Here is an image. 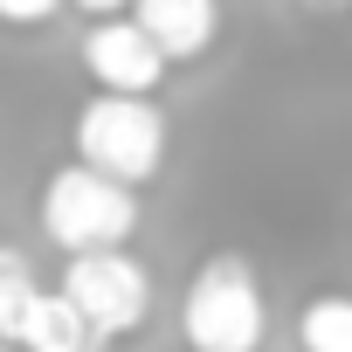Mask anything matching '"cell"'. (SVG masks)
<instances>
[{
  "label": "cell",
  "mask_w": 352,
  "mask_h": 352,
  "mask_svg": "<svg viewBox=\"0 0 352 352\" xmlns=\"http://www.w3.org/2000/svg\"><path fill=\"white\" fill-rule=\"evenodd\" d=\"M69 8H83L90 21H104V14H131V0H69Z\"/></svg>",
  "instance_id": "cell-11"
},
{
  "label": "cell",
  "mask_w": 352,
  "mask_h": 352,
  "mask_svg": "<svg viewBox=\"0 0 352 352\" xmlns=\"http://www.w3.org/2000/svg\"><path fill=\"white\" fill-rule=\"evenodd\" d=\"M180 338L187 352H263L270 338V297L242 256H208L180 297Z\"/></svg>",
  "instance_id": "cell-2"
},
{
  "label": "cell",
  "mask_w": 352,
  "mask_h": 352,
  "mask_svg": "<svg viewBox=\"0 0 352 352\" xmlns=\"http://www.w3.org/2000/svg\"><path fill=\"white\" fill-rule=\"evenodd\" d=\"M297 345L304 352H352V297L324 290L297 311Z\"/></svg>",
  "instance_id": "cell-8"
},
{
  "label": "cell",
  "mask_w": 352,
  "mask_h": 352,
  "mask_svg": "<svg viewBox=\"0 0 352 352\" xmlns=\"http://www.w3.org/2000/svg\"><path fill=\"white\" fill-rule=\"evenodd\" d=\"M83 69H90L97 90L152 97V90L166 83L173 56L152 42V28H145L138 14H104V21H90V35H83Z\"/></svg>",
  "instance_id": "cell-5"
},
{
  "label": "cell",
  "mask_w": 352,
  "mask_h": 352,
  "mask_svg": "<svg viewBox=\"0 0 352 352\" xmlns=\"http://www.w3.org/2000/svg\"><path fill=\"white\" fill-rule=\"evenodd\" d=\"M14 345H21V352H83V345H104V338H97V324L76 311V297L56 283V290H35V304H28Z\"/></svg>",
  "instance_id": "cell-7"
},
{
  "label": "cell",
  "mask_w": 352,
  "mask_h": 352,
  "mask_svg": "<svg viewBox=\"0 0 352 352\" xmlns=\"http://www.w3.org/2000/svg\"><path fill=\"white\" fill-rule=\"evenodd\" d=\"M304 8H352V0H304Z\"/></svg>",
  "instance_id": "cell-12"
},
{
  "label": "cell",
  "mask_w": 352,
  "mask_h": 352,
  "mask_svg": "<svg viewBox=\"0 0 352 352\" xmlns=\"http://www.w3.org/2000/svg\"><path fill=\"white\" fill-rule=\"evenodd\" d=\"M63 8H69V0H0V21H8V28H42Z\"/></svg>",
  "instance_id": "cell-10"
},
{
  "label": "cell",
  "mask_w": 352,
  "mask_h": 352,
  "mask_svg": "<svg viewBox=\"0 0 352 352\" xmlns=\"http://www.w3.org/2000/svg\"><path fill=\"white\" fill-rule=\"evenodd\" d=\"M0 352H21V345H14V338H0Z\"/></svg>",
  "instance_id": "cell-13"
},
{
  "label": "cell",
  "mask_w": 352,
  "mask_h": 352,
  "mask_svg": "<svg viewBox=\"0 0 352 352\" xmlns=\"http://www.w3.org/2000/svg\"><path fill=\"white\" fill-rule=\"evenodd\" d=\"M138 187L118 180V173L90 166V159H69L49 173L42 187V235L63 249V256H83V249H124L138 235Z\"/></svg>",
  "instance_id": "cell-1"
},
{
  "label": "cell",
  "mask_w": 352,
  "mask_h": 352,
  "mask_svg": "<svg viewBox=\"0 0 352 352\" xmlns=\"http://www.w3.org/2000/svg\"><path fill=\"white\" fill-rule=\"evenodd\" d=\"M35 270H28V256L21 249H8L0 242V338H14L21 331V318H28V304H35Z\"/></svg>",
  "instance_id": "cell-9"
},
{
  "label": "cell",
  "mask_w": 352,
  "mask_h": 352,
  "mask_svg": "<svg viewBox=\"0 0 352 352\" xmlns=\"http://www.w3.org/2000/svg\"><path fill=\"white\" fill-rule=\"evenodd\" d=\"M83 352H97V345H83Z\"/></svg>",
  "instance_id": "cell-14"
},
{
  "label": "cell",
  "mask_w": 352,
  "mask_h": 352,
  "mask_svg": "<svg viewBox=\"0 0 352 352\" xmlns=\"http://www.w3.org/2000/svg\"><path fill=\"white\" fill-rule=\"evenodd\" d=\"M131 14L152 28V42H159L173 63L208 56L214 35H221V0H131Z\"/></svg>",
  "instance_id": "cell-6"
},
{
  "label": "cell",
  "mask_w": 352,
  "mask_h": 352,
  "mask_svg": "<svg viewBox=\"0 0 352 352\" xmlns=\"http://www.w3.org/2000/svg\"><path fill=\"white\" fill-rule=\"evenodd\" d=\"M69 145L76 159L118 173V180L131 187H152L159 180V166H166V145H173V124L152 97H131V90H97L76 124H69Z\"/></svg>",
  "instance_id": "cell-3"
},
{
  "label": "cell",
  "mask_w": 352,
  "mask_h": 352,
  "mask_svg": "<svg viewBox=\"0 0 352 352\" xmlns=\"http://www.w3.org/2000/svg\"><path fill=\"white\" fill-rule=\"evenodd\" d=\"M63 290L97 324V338H124L152 311V270L131 249H83V256H69L63 263Z\"/></svg>",
  "instance_id": "cell-4"
}]
</instances>
